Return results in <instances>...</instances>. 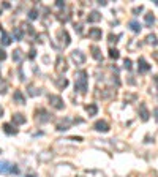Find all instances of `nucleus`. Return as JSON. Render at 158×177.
Returning <instances> with one entry per match:
<instances>
[{"label":"nucleus","instance_id":"obj_2","mask_svg":"<svg viewBox=\"0 0 158 177\" xmlns=\"http://www.w3.org/2000/svg\"><path fill=\"white\" fill-rule=\"evenodd\" d=\"M17 174L19 169L16 168V164L10 163V161H0V174Z\"/></svg>","mask_w":158,"mask_h":177},{"label":"nucleus","instance_id":"obj_7","mask_svg":"<svg viewBox=\"0 0 158 177\" xmlns=\"http://www.w3.org/2000/svg\"><path fill=\"white\" fill-rule=\"evenodd\" d=\"M93 128H95L96 131H101V133H108V131H109V125H108L106 120H98V122H95Z\"/></svg>","mask_w":158,"mask_h":177},{"label":"nucleus","instance_id":"obj_26","mask_svg":"<svg viewBox=\"0 0 158 177\" xmlns=\"http://www.w3.org/2000/svg\"><path fill=\"white\" fill-rule=\"evenodd\" d=\"M109 57L114 59V60H117V59L120 57V54H119V51H117V49H109Z\"/></svg>","mask_w":158,"mask_h":177},{"label":"nucleus","instance_id":"obj_38","mask_svg":"<svg viewBox=\"0 0 158 177\" xmlns=\"http://www.w3.org/2000/svg\"><path fill=\"white\" fill-rule=\"evenodd\" d=\"M29 57H30V59H33V57H35V49H32V51H30V54H29Z\"/></svg>","mask_w":158,"mask_h":177},{"label":"nucleus","instance_id":"obj_8","mask_svg":"<svg viewBox=\"0 0 158 177\" xmlns=\"http://www.w3.org/2000/svg\"><path fill=\"white\" fill-rule=\"evenodd\" d=\"M49 114L46 112L44 109H37V120L38 122H41V123H44V122H49Z\"/></svg>","mask_w":158,"mask_h":177},{"label":"nucleus","instance_id":"obj_1","mask_svg":"<svg viewBox=\"0 0 158 177\" xmlns=\"http://www.w3.org/2000/svg\"><path fill=\"white\" fill-rule=\"evenodd\" d=\"M74 90H78L79 93H86L89 88V78H87L86 70H79L74 75Z\"/></svg>","mask_w":158,"mask_h":177},{"label":"nucleus","instance_id":"obj_18","mask_svg":"<svg viewBox=\"0 0 158 177\" xmlns=\"http://www.w3.org/2000/svg\"><path fill=\"white\" fill-rule=\"evenodd\" d=\"M144 21H145V25H147V27H152V25L155 24V16L152 13H147L144 16Z\"/></svg>","mask_w":158,"mask_h":177},{"label":"nucleus","instance_id":"obj_25","mask_svg":"<svg viewBox=\"0 0 158 177\" xmlns=\"http://www.w3.org/2000/svg\"><path fill=\"white\" fill-rule=\"evenodd\" d=\"M145 40H147V43H149V44H153V46H157V44H158V40H157V37H155L153 33L149 35V37L145 38Z\"/></svg>","mask_w":158,"mask_h":177},{"label":"nucleus","instance_id":"obj_28","mask_svg":"<svg viewBox=\"0 0 158 177\" xmlns=\"http://www.w3.org/2000/svg\"><path fill=\"white\" fill-rule=\"evenodd\" d=\"M40 93H41V90H37V88H33V87H29V95L37 96V95H40Z\"/></svg>","mask_w":158,"mask_h":177},{"label":"nucleus","instance_id":"obj_11","mask_svg":"<svg viewBox=\"0 0 158 177\" xmlns=\"http://www.w3.org/2000/svg\"><path fill=\"white\" fill-rule=\"evenodd\" d=\"M13 100L16 103H19V104H25V96L21 90H16V92L13 93Z\"/></svg>","mask_w":158,"mask_h":177},{"label":"nucleus","instance_id":"obj_42","mask_svg":"<svg viewBox=\"0 0 158 177\" xmlns=\"http://www.w3.org/2000/svg\"><path fill=\"white\" fill-rule=\"evenodd\" d=\"M25 177H37L35 174H29V176H25Z\"/></svg>","mask_w":158,"mask_h":177},{"label":"nucleus","instance_id":"obj_24","mask_svg":"<svg viewBox=\"0 0 158 177\" xmlns=\"http://www.w3.org/2000/svg\"><path fill=\"white\" fill-rule=\"evenodd\" d=\"M130 29L133 32H136V33H139V32H141V24H139L137 21H131V22H130Z\"/></svg>","mask_w":158,"mask_h":177},{"label":"nucleus","instance_id":"obj_19","mask_svg":"<svg viewBox=\"0 0 158 177\" xmlns=\"http://www.w3.org/2000/svg\"><path fill=\"white\" fill-rule=\"evenodd\" d=\"M13 35H14V40H16V41H21L22 38H24V33H22V29H19V27L13 29Z\"/></svg>","mask_w":158,"mask_h":177},{"label":"nucleus","instance_id":"obj_6","mask_svg":"<svg viewBox=\"0 0 158 177\" xmlns=\"http://www.w3.org/2000/svg\"><path fill=\"white\" fill-rule=\"evenodd\" d=\"M137 71L141 73V75H144V73H149V71H150V65L145 62L144 57H139V60H137Z\"/></svg>","mask_w":158,"mask_h":177},{"label":"nucleus","instance_id":"obj_27","mask_svg":"<svg viewBox=\"0 0 158 177\" xmlns=\"http://www.w3.org/2000/svg\"><path fill=\"white\" fill-rule=\"evenodd\" d=\"M0 93L3 95V93H7V82H5V79L0 78Z\"/></svg>","mask_w":158,"mask_h":177},{"label":"nucleus","instance_id":"obj_40","mask_svg":"<svg viewBox=\"0 0 158 177\" xmlns=\"http://www.w3.org/2000/svg\"><path fill=\"white\" fill-rule=\"evenodd\" d=\"M153 57H155V59H157V60H158V52H153Z\"/></svg>","mask_w":158,"mask_h":177},{"label":"nucleus","instance_id":"obj_17","mask_svg":"<svg viewBox=\"0 0 158 177\" xmlns=\"http://www.w3.org/2000/svg\"><path fill=\"white\" fill-rule=\"evenodd\" d=\"M70 123H71V120H70V119H65L63 122H60V123L57 125V130H58V131H65V130L70 128Z\"/></svg>","mask_w":158,"mask_h":177},{"label":"nucleus","instance_id":"obj_34","mask_svg":"<svg viewBox=\"0 0 158 177\" xmlns=\"http://www.w3.org/2000/svg\"><path fill=\"white\" fill-rule=\"evenodd\" d=\"M70 139L76 141V142H81V141H82V138H81V136H73V138H70Z\"/></svg>","mask_w":158,"mask_h":177},{"label":"nucleus","instance_id":"obj_12","mask_svg":"<svg viewBox=\"0 0 158 177\" xmlns=\"http://www.w3.org/2000/svg\"><path fill=\"white\" fill-rule=\"evenodd\" d=\"M58 38H62V44H63V48L65 46H68L70 44V37H68V32L66 30H58Z\"/></svg>","mask_w":158,"mask_h":177},{"label":"nucleus","instance_id":"obj_13","mask_svg":"<svg viewBox=\"0 0 158 177\" xmlns=\"http://www.w3.org/2000/svg\"><path fill=\"white\" fill-rule=\"evenodd\" d=\"M22 59H24V52H22L21 49H14L13 51V62L19 63V62H22Z\"/></svg>","mask_w":158,"mask_h":177},{"label":"nucleus","instance_id":"obj_32","mask_svg":"<svg viewBox=\"0 0 158 177\" xmlns=\"http://www.w3.org/2000/svg\"><path fill=\"white\" fill-rule=\"evenodd\" d=\"M5 59H7V52H5V51H3V49H0V60L3 62V60H5Z\"/></svg>","mask_w":158,"mask_h":177},{"label":"nucleus","instance_id":"obj_36","mask_svg":"<svg viewBox=\"0 0 158 177\" xmlns=\"http://www.w3.org/2000/svg\"><path fill=\"white\" fill-rule=\"evenodd\" d=\"M153 116H155V120L158 122V108H155V111H153Z\"/></svg>","mask_w":158,"mask_h":177},{"label":"nucleus","instance_id":"obj_21","mask_svg":"<svg viewBox=\"0 0 158 177\" xmlns=\"http://www.w3.org/2000/svg\"><path fill=\"white\" fill-rule=\"evenodd\" d=\"M90 51H92L93 59H96V60H103V55L100 54V49L96 48V46H92V48H90Z\"/></svg>","mask_w":158,"mask_h":177},{"label":"nucleus","instance_id":"obj_31","mask_svg":"<svg viewBox=\"0 0 158 177\" xmlns=\"http://www.w3.org/2000/svg\"><path fill=\"white\" fill-rule=\"evenodd\" d=\"M123 65H125V68H127V70H131V60H130V59H125Z\"/></svg>","mask_w":158,"mask_h":177},{"label":"nucleus","instance_id":"obj_10","mask_svg":"<svg viewBox=\"0 0 158 177\" xmlns=\"http://www.w3.org/2000/svg\"><path fill=\"white\" fill-rule=\"evenodd\" d=\"M11 122H13L14 125H22V123H25V116L21 112H16L11 116Z\"/></svg>","mask_w":158,"mask_h":177},{"label":"nucleus","instance_id":"obj_4","mask_svg":"<svg viewBox=\"0 0 158 177\" xmlns=\"http://www.w3.org/2000/svg\"><path fill=\"white\" fill-rule=\"evenodd\" d=\"M49 103H51V106H52L54 109H57V111L63 109V106H65L63 100L60 98L58 95H49Z\"/></svg>","mask_w":158,"mask_h":177},{"label":"nucleus","instance_id":"obj_41","mask_svg":"<svg viewBox=\"0 0 158 177\" xmlns=\"http://www.w3.org/2000/svg\"><path fill=\"white\" fill-rule=\"evenodd\" d=\"M153 81H155V82H157V84H158V75H157V76H155V78H153Z\"/></svg>","mask_w":158,"mask_h":177},{"label":"nucleus","instance_id":"obj_5","mask_svg":"<svg viewBox=\"0 0 158 177\" xmlns=\"http://www.w3.org/2000/svg\"><path fill=\"white\" fill-rule=\"evenodd\" d=\"M71 60L74 62L76 65H82L86 62V55H84L82 51H73L71 52Z\"/></svg>","mask_w":158,"mask_h":177},{"label":"nucleus","instance_id":"obj_35","mask_svg":"<svg viewBox=\"0 0 158 177\" xmlns=\"http://www.w3.org/2000/svg\"><path fill=\"white\" fill-rule=\"evenodd\" d=\"M55 5H57L58 8H62V7H65V2H60V0H58V2H57Z\"/></svg>","mask_w":158,"mask_h":177},{"label":"nucleus","instance_id":"obj_23","mask_svg":"<svg viewBox=\"0 0 158 177\" xmlns=\"http://www.w3.org/2000/svg\"><path fill=\"white\" fill-rule=\"evenodd\" d=\"M55 85H57L58 88H65L66 85H68V79H65V78H58L57 81H55Z\"/></svg>","mask_w":158,"mask_h":177},{"label":"nucleus","instance_id":"obj_33","mask_svg":"<svg viewBox=\"0 0 158 177\" xmlns=\"http://www.w3.org/2000/svg\"><path fill=\"white\" fill-rule=\"evenodd\" d=\"M142 10H144V7H136V8L133 10V13H134V14H137V13H141Z\"/></svg>","mask_w":158,"mask_h":177},{"label":"nucleus","instance_id":"obj_14","mask_svg":"<svg viewBox=\"0 0 158 177\" xmlns=\"http://www.w3.org/2000/svg\"><path fill=\"white\" fill-rule=\"evenodd\" d=\"M86 111L89 116H96V112H98V106L95 104V103H90V104L86 106Z\"/></svg>","mask_w":158,"mask_h":177},{"label":"nucleus","instance_id":"obj_9","mask_svg":"<svg viewBox=\"0 0 158 177\" xmlns=\"http://www.w3.org/2000/svg\"><path fill=\"white\" fill-rule=\"evenodd\" d=\"M89 37L92 38V40H101L103 32H101V29H98V27H92L89 30Z\"/></svg>","mask_w":158,"mask_h":177},{"label":"nucleus","instance_id":"obj_30","mask_svg":"<svg viewBox=\"0 0 158 177\" xmlns=\"http://www.w3.org/2000/svg\"><path fill=\"white\" fill-rule=\"evenodd\" d=\"M119 37H120V35H112V33H111L109 35V43H117V41H119L117 38H119Z\"/></svg>","mask_w":158,"mask_h":177},{"label":"nucleus","instance_id":"obj_37","mask_svg":"<svg viewBox=\"0 0 158 177\" xmlns=\"http://www.w3.org/2000/svg\"><path fill=\"white\" fill-rule=\"evenodd\" d=\"M76 30H78V33H81V32H82V27H81V24H78V25H76Z\"/></svg>","mask_w":158,"mask_h":177},{"label":"nucleus","instance_id":"obj_39","mask_svg":"<svg viewBox=\"0 0 158 177\" xmlns=\"http://www.w3.org/2000/svg\"><path fill=\"white\" fill-rule=\"evenodd\" d=\"M3 116V108H2V106H0V117Z\"/></svg>","mask_w":158,"mask_h":177},{"label":"nucleus","instance_id":"obj_20","mask_svg":"<svg viewBox=\"0 0 158 177\" xmlns=\"http://www.w3.org/2000/svg\"><path fill=\"white\" fill-rule=\"evenodd\" d=\"M3 131L7 133V134H17V130L13 128L10 123H3Z\"/></svg>","mask_w":158,"mask_h":177},{"label":"nucleus","instance_id":"obj_22","mask_svg":"<svg viewBox=\"0 0 158 177\" xmlns=\"http://www.w3.org/2000/svg\"><path fill=\"white\" fill-rule=\"evenodd\" d=\"M10 43H11V37L5 30H2V44H3V46H8Z\"/></svg>","mask_w":158,"mask_h":177},{"label":"nucleus","instance_id":"obj_15","mask_svg":"<svg viewBox=\"0 0 158 177\" xmlns=\"http://www.w3.org/2000/svg\"><path fill=\"white\" fill-rule=\"evenodd\" d=\"M87 21H89V22H98V21H101V14L98 13V11H92V13L87 16Z\"/></svg>","mask_w":158,"mask_h":177},{"label":"nucleus","instance_id":"obj_16","mask_svg":"<svg viewBox=\"0 0 158 177\" xmlns=\"http://www.w3.org/2000/svg\"><path fill=\"white\" fill-rule=\"evenodd\" d=\"M139 111H141V119H142V122H147V120H149V111H147V108H145L144 103L139 106Z\"/></svg>","mask_w":158,"mask_h":177},{"label":"nucleus","instance_id":"obj_3","mask_svg":"<svg viewBox=\"0 0 158 177\" xmlns=\"http://www.w3.org/2000/svg\"><path fill=\"white\" fill-rule=\"evenodd\" d=\"M66 70H68V65H66L65 57L58 55V57H57V62H55V71H57L58 75H63Z\"/></svg>","mask_w":158,"mask_h":177},{"label":"nucleus","instance_id":"obj_29","mask_svg":"<svg viewBox=\"0 0 158 177\" xmlns=\"http://www.w3.org/2000/svg\"><path fill=\"white\" fill-rule=\"evenodd\" d=\"M29 17H30V19H37V17H38V11L35 10V8H33V10H30V11H29Z\"/></svg>","mask_w":158,"mask_h":177},{"label":"nucleus","instance_id":"obj_43","mask_svg":"<svg viewBox=\"0 0 158 177\" xmlns=\"http://www.w3.org/2000/svg\"><path fill=\"white\" fill-rule=\"evenodd\" d=\"M155 3H157V5H158V0H155Z\"/></svg>","mask_w":158,"mask_h":177}]
</instances>
